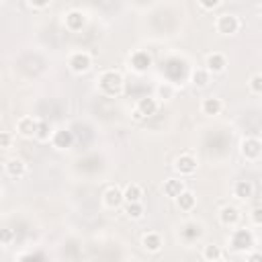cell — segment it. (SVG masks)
Returning a JSON list of instances; mask_svg holds the SVG:
<instances>
[{
  "mask_svg": "<svg viewBox=\"0 0 262 262\" xmlns=\"http://www.w3.org/2000/svg\"><path fill=\"white\" fill-rule=\"evenodd\" d=\"M98 86H100V90H102L104 94L117 96V94H121V90H123V76H121L119 72H115V70H108V72H104V74L100 76Z\"/></svg>",
  "mask_w": 262,
  "mask_h": 262,
  "instance_id": "obj_1",
  "label": "cell"
},
{
  "mask_svg": "<svg viewBox=\"0 0 262 262\" xmlns=\"http://www.w3.org/2000/svg\"><path fill=\"white\" fill-rule=\"evenodd\" d=\"M229 244H231V248L237 250V252H242V250H250V248L254 246V235H252L250 229H235V231L231 233Z\"/></svg>",
  "mask_w": 262,
  "mask_h": 262,
  "instance_id": "obj_2",
  "label": "cell"
},
{
  "mask_svg": "<svg viewBox=\"0 0 262 262\" xmlns=\"http://www.w3.org/2000/svg\"><path fill=\"white\" fill-rule=\"evenodd\" d=\"M156 111H158L156 98L145 96V98H139V102H137V106H135V111H133V117L139 121V119H145V117L156 115Z\"/></svg>",
  "mask_w": 262,
  "mask_h": 262,
  "instance_id": "obj_3",
  "label": "cell"
},
{
  "mask_svg": "<svg viewBox=\"0 0 262 262\" xmlns=\"http://www.w3.org/2000/svg\"><path fill=\"white\" fill-rule=\"evenodd\" d=\"M237 29H239L237 16H233V14H221L217 18V31L221 35H233V33H237Z\"/></svg>",
  "mask_w": 262,
  "mask_h": 262,
  "instance_id": "obj_4",
  "label": "cell"
},
{
  "mask_svg": "<svg viewBox=\"0 0 262 262\" xmlns=\"http://www.w3.org/2000/svg\"><path fill=\"white\" fill-rule=\"evenodd\" d=\"M90 66H92V59H90V55L84 53V51H78V53H74V55L70 57V70L76 72V74L88 72Z\"/></svg>",
  "mask_w": 262,
  "mask_h": 262,
  "instance_id": "obj_5",
  "label": "cell"
},
{
  "mask_svg": "<svg viewBox=\"0 0 262 262\" xmlns=\"http://www.w3.org/2000/svg\"><path fill=\"white\" fill-rule=\"evenodd\" d=\"M174 168H176L178 174H194L196 172V160L190 154H182V156L176 158Z\"/></svg>",
  "mask_w": 262,
  "mask_h": 262,
  "instance_id": "obj_6",
  "label": "cell"
},
{
  "mask_svg": "<svg viewBox=\"0 0 262 262\" xmlns=\"http://www.w3.org/2000/svg\"><path fill=\"white\" fill-rule=\"evenodd\" d=\"M51 143H53L55 149H68V147H72V143H74V135H72V131H68V129H57V131L51 135Z\"/></svg>",
  "mask_w": 262,
  "mask_h": 262,
  "instance_id": "obj_7",
  "label": "cell"
},
{
  "mask_svg": "<svg viewBox=\"0 0 262 262\" xmlns=\"http://www.w3.org/2000/svg\"><path fill=\"white\" fill-rule=\"evenodd\" d=\"M262 151V143L256 139V137H248L242 141V156L246 160H256Z\"/></svg>",
  "mask_w": 262,
  "mask_h": 262,
  "instance_id": "obj_8",
  "label": "cell"
},
{
  "mask_svg": "<svg viewBox=\"0 0 262 262\" xmlns=\"http://www.w3.org/2000/svg\"><path fill=\"white\" fill-rule=\"evenodd\" d=\"M102 201H104L106 207L117 209V207L123 203V190H121L119 186H108V188L104 190V194H102Z\"/></svg>",
  "mask_w": 262,
  "mask_h": 262,
  "instance_id": "obj_9",
  "label": "cell"
},
{
  "mask_svg": "<svg viewBox=\"0 0 262 262\" xmlns=\"http://www.w3.org/2000/svg\"><path fill=\"white\" fill-rule=\"evenodd\" d=\"M131 66L135 72H145L149 66H151V57L147 51H135L131 55Z\"/></svg>",
  "mask_w": 262,
  "mask_h": 262,
  "instance_id": "obj_10",
  "label": "cell"
},
{
  "mask_svg": "<svg viewBox=\"0 0 262 262\" xmlns=\"http://www.w3.org/2000/svg\"><path fill=\"white\" fill-rule=\"evenodd\" d=\"M205 66H207V72L219 74V72H223V70H225L227 61H225V57H223L221 53H211V55H207V61H205Z\"/></svg>",
  "mask_w": 262,
  "mask_h": 262,
  "instance_id": "obj_11",
  "label": "cell"
},
{
  "mask_svg": "<svg viewBox=\"0 0 262 262\" xmlns=\"http://www.w3.org/2000/svg\"><path fill=\"white\" fill-rule=\"evenodd\" d=\"M84 23H86V16H84L80 10H70V12L66 14V27H68L70 31H80V29L84 27Z\"/></svg>",
  "mask_w": 262,
  "mask_h": 262,
  "instance_id": "obj_12",
  "label": "cell"
},
{
  "mask_svg": "<svg viewBox=\"0 0 262 262\" xmlns=\"http://www.w3.org/2000/svg\"><path fill=\"white\" fill-rule=\"evenodd\" d=\"M176 199V207L180 209V211H190L192 207H194V203H196V196L190 192V190H182L178 196H174Z\"/></svg>",
  "mask_w": 262,
  "mask_h": 262,
  "instance_id": "obj_13",
  "label": "cell"
},
{
  "mask_svg": "<svg viewBox=\"0 0 262 262\" xmlns=\"http://www.w3.org/2000/svg\"><path fill=\"white\" fill-rule=\"evenodd\" d=\"M141 246L147 250V252H160V248H162V237L158 235V233H154V231H149V233H145L143 237H141Z\"/></svg>",
  "mask_w": 262,
  "mask_h": 262,
  "instance_id": "obj_14",
  "label": "cell"
},
{
  "mask_svg": "<svg viewBox=\"0 0 262 262\" xmlns=\"http://www.w3.org/2000/svg\"><path fill=\"white\" fill-rule=\"evenodd\" d=\"M35 127H37V121H35L33 117H23V119L18 121V125H16L18 133H20L23 137H35Z\"/></svg>",
  "mask_w": 262,
  "mask_h": 262,
  "instance_id": "obj_15",
  "label": "cell"
},
{
  "mask_svg": "<svg viewBox=\"0 0 262 262\" xmlns=\"http://www.w3.org/2000/svg\"><path fill=\"white\" fill-rule=\"evenodd\" d=\"M25 170H27V166H25V162L18 160V158H12V160L6 162V174L12 176V178H20V176H25Z\"/></svg>",
  "mask_w": 262,
  "mask_h": 262,
  "instance_id": "obj_16",
  "label": "cell"
},
{
  "mask_svg": "<svg viewBox=\"0 0 262 262\" xmlns=\"http://www.w3.org/2000/svg\"><path fill=\"white\" fill-rule=\"evenodd\" d=\"M233 194H235L237 199H242V201L250 199V196L254 194V186H252V182H248V180H237L235 186H233Z\"/></svg>",
  "mask_w": 262,
  "mask_h": 262,
  "instance_id": "obj_17",
  "label": "cell"
},
{
  "mask_svg": "<svg viewBox=\"0 0 262 262\" xmlns=\"http://www.w3.org/2000/svg\"><path fill=\"white\" fill-rule=\"evenodd\" d=\"M237 219H239V211L235 209V207H223L221 209V213H219V221L223 223V225H235L237 223Z\"/></svg>",
  "mask_w": 262,
  "mask_h": 262,
  "instance_id": "obj_18",
  "label": "cell"
},
{
  "mask_svg": "<svg viewBox=\"0 0 262 262\" xmlns=\"http://www.w3.org/2000/svg\"><path fill=\"white\" fill-rule=\"evenodd\" d=\"M184 190V182L182 180H176V178H170V180H166L164 182V194L166 196H178L180 192Z\"/></svg>",
  "mask_w": 262,
  "mask_h": 262,
  "instance_id": "obj_19",
  "label": "cell"
},
{
  "mask_svg": "<svg viewBox=\"0 0 262 262\" xmlns=\"http://www.w3.org/2000/svg\"><path fill=\"white\" fill-rule=\"evenodd\" d=\"M141 196H143V190H141L139 184H129V186H125V190H123V201H127V203L141 201Z\"/></svg>",
  "mask_w": 262,
  "mask_h": 262,
  "instance_id": "obj_20",
  "label": "cell"
},
{
  "mask_svg": "<svg viewBox=\"0 0 262 262\" xmlns=\"http://www.w3.org/2000/svg\"><path fill=\"white\" fill-rule=\"evenodd\" d=\"M201 225L199 223H186L184 227H182V237L186 239V242H194V239H199L201 237Z\"/></svg>",
  "mask_w": 262,
  "mask_h": 262,
  "instance_id": "obj_21",
  "label": "cell"
},
{
  "mask_svg": "<svg viewBox=\"0 0 262 262\" xmlns=\"http://www.w3.org/2000/svg\"><path fill=\"white\" fill-rule=\"evenodd\" d=\"M201 108H203L205 115H217L221 111V100L219 98H205Z\"/></svg>",
  "mask_w": 262,
  "mask_h": 262,
  "instance_id": "obj_22",
  "label": "cell"
},
{
  "mask_svg": "<svg viewBox=\"0 0 262 262\" xmlns=\"http://www.w3.org/2000/svg\"><path fill=\"white\" fill-rule=\"evenodd\" d=\"M190 80H192V84H194V86L203 88V86H207V84H209V72H207V70H203V68H196V70L192 72Z\"/></svg>",
  "mask_w": 262,
  "mask_h": 262,
  "instance_id": "obj_23",
  "label": "cell"
},
{
  "mask_svg": "<svg viewBox=\"0 0 262 262\" xmlns=\"http://www.w3.org/2000/svg\"><path fill=\"white\" fill-rule=\"evenodd\" d=\"M125 213H127V217H129V219H141V217H143V205H141V201L127 203Z\"/></svg>",
  "mask_w": 262,
  "mask_h": 262,
  "instance_id": "obj_24",
  "label": "cell"
},
{
  "mask_svg": "<svg viewBox=\"0 0 262 262\" xmlns=\"http://www.w3.org/2000/svg\"><path fill=\"white\" fill-rule=\"evenodd\" d=\"M51 129H49V123L47 121H37V127H35V137L39 139V141H47L49 139V133Z\"/></svg>",
  "mask_w": 262,
  "mask_h": 262,
  "instance_id": "obj_25",
  "label": "cell"
},
{
  "mask_svg": "<svg viewBox=\"0 0 262 262\" xmlns=\"http://www.w3.org/2000/svg\"><path fill=\"white\" fill-rule=\"evenodd\" d=\"M221 250H219V246H215V244H209V246H205V250H203V258L205 260H221Z\"/></svg>",
  "mask_w": 262,
  "mask_h": 262,
  "instance_id": "obj_26",
  "label": "cell"
},
{
  "mask_svg": "<svg viewBox=\"0 0 262 262\" xmlns=\"http://www.w3.org/2000/svg\"><path fill=\"white\" fill-rule=\"evenodd\" d=\"M172 94H174V88L168 82L158 86V98H172Z\"/></svg>",
  "mask_w": 262,
  "mask_h": 262,
  "instance_id": "obj_27",
  "label": "cell"
},
{
  "mask_svg": "<svg viewBox=\"0 0 262 262\" xmlns=\"http://www.w3.org/2000/svg\"><path fill=\"white\" fill-rule=\"evenodd\" d=\"M250 90H252L254 94H260V92H262V76H260V74H254V76H252V80H250Z\"/></svg>",
  "mask_w": 262,
  "mask_h": 262,
  "instance_id": "obj_28",
  "label": "cell"
},
{
  "mask_svg": "<svg viewBox=\"0 0 262 262\" xmlns=\"http://www.w3.org/2000/svg\"><path fill=\"white\" fill-rule=\"evenodd\" d=\"M12 239H14V233H12V229H8V227L0 229V246H8Z\"/></svg>",
  "mask_w": 262,
  "mask_h": 262,
  "instance_id": "obj_29",
  "label": "cell"
},
{
  "mask_svg": "<svg viewBox=\"0 0 262 262\" xmlns=\"http://www.w3.org/2000/svg\"><path fill=\"white\" fill-rule=\"evenodd\" d=\"M219 2H221V0H199V4H201L205 10H213V8H217Z\"/></svg>",
  "mask_w": 262,
  "mask_h": 262,
  "instance_id": "obj_30",
  "label": "cell"
},
{
  "mask_svg": "<svg viewBox=\"0 0 262 262\" xmlns=\"http://www.w3.org/2000/svg\"><path fill=\"white\" fill-rule=\"evenodd\" d=\"M12 143V137H10V133H6V131H0V147H8Z\"/></svg>",
  "mask_w": 262,
  "mask_h": 262,
  "instance_id": "obj_31",
  "label": "cell"
},
{
  "mask_svg": "<svg viewBox=\"0 0 262 262\" xmlns=\"http://www.w3.org/2000/svg\"><path fill=\"white\" fill-rule=\"evenodd\" d=\"M252 221H254V225H262V209L260 207H256L252 211Z\"/></svg>",
  "mask_w": 262,
  "mask_h": 262,
  "instance_id": "obj_32",
  "label": "cell"
},
{
  "mask_svg": "<svg viewBox=\"0 0 262 262\" xmlns=\"http://www.w3.org/2000/svg\"><path fill=\"white\" fill-rule=\"evenodd\" d=\"M29 4L35 6V8H45L49 4V0H29Z\"/></svg>",
  "mask_w": 262,
  "mask_h": 262,
  "instance_id": "obj_33",
  "label": "cell"
},
{
  "mask_svg": "<svg viewBox=\"0 0 262 262\" xmlns=\"http://www.w3.org/2000/svg\"><path fill=\"white\" fill-rule=\"evenodd\" d=\"M0 2H2V0H0Z\"/></svg>",
  "mask_w": 262,
  "mask_h": 262,
  "instance_id": "obj_34",
  "label": "cell"
},
{
  "mask_svg": "<svg viewBox=\"0 0 262 262\" xmlns=\"http://www.w3.org/2000/svg\"><path fill=\"white\" fill-rule=\"evenodd\" d=\"M0 194H2V192H0Z\"/></svg>",
  "mask_w": 262,
  "mask_h": 262,
  "instance_id": "obj_35",
  "label": "cell"
}]
</instances>
